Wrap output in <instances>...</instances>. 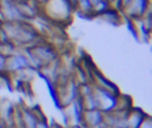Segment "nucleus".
Instances as JSON below:
<instances>
[{"label":"nucleus","instance_id":"obj_1","mask_svg":"<svg viewBox=\"0 0 152 128\" xmlns=\"http://www.w3.org/2000/svg\"><path fill=\"white\" fill-rule=\"evenodd\" d=\"M0 28L18 49L33 46L44 40L32 21H4Z\"/></svg>","mask_w":152,"mask_h":128},{"label":"nucleus","instance_id":"obj_2","mask_svg":"<svg viewBox=\"0 0 152 128\" xmlns=\"http://www.w3.org/2000/svg\"><path fill=\"white\" fill-rule=\"evenodd\" d=\"M40 14L53 23H66L74 14L69 0H48L40 5Z\"/></svg>","mask_w":152,"mask_h":128},{"label":"nucleus","instance_id":"obj_3","mask_svg":"<svg viewBox=\"0 0 152 128\" xmlns=\"http://www.w3.org/2000/svg\"><path fill=\"white\" fill-rule=\"evenodd\" d=\"M93 95L95 98L96 109H99L103 114L110 113L116 109L119 95H116L112 91H108L106 89H102L100 87H96L94 84H93Z\"/></svg>","mask_w":152,"mask_h":128},{"label":"nucleus","instance_id":"obj_4","mask_svg":"<svg viewBox=\"0 0 152 128\" xmlns=\"http://www.w3.org/2000/svg\"><path fill=\"white\" fill-rule=\"evenodd\" d=\"M27 68H31V64L21 49H18L15 52L6 57V72L10 75H15Z\"/></svg>","mask_w":152,"mask_h":128},{"label":"nucleus","instance_id":"obj_5","mask_svg":"<svg viewBox=\"0 0 152 128\" xmlns=\"http://www.w3.org/2000/svg\"><path fill=\"white\" fill-rule=\"evenodd\" d=\"M151 8V0H132L121 12L122 15L131 18L132 20L141 19L146 12Z\"/></svg>","mask_w":152,"mask_h":128},{"label":"nucleus","instance_id":"obj_6","mask_svg":"<svg viewBox=\"0 0 152 128\" xmlns=\"http://www.w3.org/2000/svg\"><path fill=\"white\" fill-rule=\"evenodd\" d=\"M1 19L4 21H23L18 4L14 0H0Z\"/></svg>","mask_w":152,"mask_h":128},{"label":"nucleus","instance_id":"obj_7","mask_svg":"<svg viewBox=\"0 0 152 128\" xmlns=\"http://www.w3.org/2000/svg\"><path fill=\"white\" fill-rule=\"evenodd\" d=\"M81 124L86 128H99L104 124V114L99 109L84 110Z\"/></svg>","mask_w":152,"mask_h":128},{"label":"nucleus","instance_id":"obj_8","mask_svg":"<svg viewBox=\"0 0 152 128\" xmlns=\"http://www.w3.org/2000/svg\"><path fill=\"white\" fill-rule=\"evenodd\" d=\"M146 115L141 109L132 107L126 114V128H138Z\"/></svg>","mask_w":152,"mask_h":128},{"label":"nucleus","instance_id":"obj_9","mask_svg":"<svg viewBox=\"0 0 152 128\" xmlns=\"http://www.w3.org/2000/svg\"><path fill=\"white\" fill-rule=\"evenodd\" d=\"M99 18H101L103 21L110 24V25H120L122 23V13L119 12L116 8H114L113 6L108 7L102 14L99 15Z\"/></svg>","mask_w":152,"mask_h":128},{"label":"nucleus","instance_id":"obj_10","mask_svg":"<svg viewBox=\"0 0 152 128\" xmlns=\"http://www.w3.org/2000/svg\"><path fill=\"white\" fill-rule=\"evenodd\" d=\"M138 128H152V120L150 115H146V117L142 120V122L140 123V126Z\"/></svg>","mask_w":152,"mask_h":128},{"label":"nucleus","instance_id":"obj_11","mask_svg":"<svg viewBox=\"0 0 152 128\" xmlns=\"http://www.w3.org/2000/svg\"><path fill=\"white\" fill-rule=\"evenodd\" d=\"M102 1H104V0H90V2H91V5H93V9H94L97 5H100Z\"/></svg>","mask_w":152,"mask_h":128},{"label":"nucleus","instance_id":"obj_12","mask_svg":"<svg viewBox=\"0 0 152 128\" xmlns=\"http://www.w3.org/2000/svg\"><path fill=\"white\" fill-rule=\"evenodd\" d=\"M131 1H132V0H121V7H122V11H124V8H125Z\"/></svg>","mask_w":152,"mask_h":128},{"label":"nucleus","instance_id":"obj_13","mask_svg":"<svg viewBox=\"0 0 152 128\" xmlns=\"http://www.w3.org/2000/svg\"><path fill=\"white\" fill-rule=\"evenodd\" d=\"M107 1H108V2H109L112 6H113V5H114V2H115V0H107Z\"/></svg>","mask_w":152,"mask_h":128},{"label":"nucleus","instance_id":"obj_14","mask_svg":"<svg viewBox=\"0 0 152 128\" xmlns=\"http://www.w3.org/2000/svg\"><path fill=\"white\" fill-rule=\"evenodd\" d=\"M14 1H17V2H24V1H30V0H14Z\"/></svg>","mask_w":152,"mask_h":128}]
</instances>
